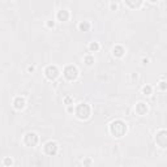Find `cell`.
Here are the masks:
<instances>
[{"label":"cell","mask_w":167,"mask_h":167,"mask_svg":"<svg viewBox=\"0 0 167 167\" xmlns=\"http://www.w3.org/2000/svg\"><path fill=\"white\" fill-rule=\"evenodd\" d=\"M84 60H85L86 65H93L94 64V58L93 56H85V58H84Z\"/></svg>","instance_id":"obj_14"},{"label":"cell","mask_w":167,"mask_h":167,"mask_svg":"<svg viewBox=\"0 0 167 167\" xmlns=\"http://www.w3.org/2000/svg\"><path fill=\"white\" fill-rule=\"evenodd\" d=\"M89 50L92 51V52H95V51L99 50V44H98L97 42H92V43L89 44Z\"/></svg>","instance_id":"obj_13"},{"label":"cell","mask_w":167,"mask_h":167,"mask_svg":"<svg viewBox=\"0 0 167 167\" xmlns=\"http://www.w3.org/2000/svg\"><path fill=\"white\" fill-rule=\"evenodd\" d=\"M44 151L48 154V155H55L58 153V144L54 141H50L44 145Z\"/></svg>","instance_id":"obj_5"},{"label":"cell","mask_w":167,"mask_h":167,"mask_svg":"<svg viewBox=\"0 0 167 167\" xmlns=\"http://www.w3.org/2000/svg\"><path fill=\"white\" fill-rule=\"evenodd\" d=\"M164 84H166L164 81H162V82H161V89H162V90H164V89H166V85H164Z\"/></svg>","instance_id":"obj_18"},{"label":"cell","mask_w":167,"mask_h":167,"mask_svg":"<svg viewBox=\"0 0 167 167\" xmlns=\"http://www.w3.org/2000/svg\"><path fill=\"white\" fill-rule=\"evenodd\" d=\"M136 112H137L138 115H145L148 112V106L144 102H140L137 106H136Z\"/></svg>","instance_id":"obj_8"},{"label":"cell","mask_w":167,"mask_h":167,"mask_svg":"<svg viewBox=\"0 0 167 167\" xmlns=\"http://www.w3.org/2000/svg\"><path fill=\"white\" fill-rule=\"evenodd\" d=\"M125 2H127L128 5H131L132 8H134V7H138V5L141 4L142 0H125Z\"/></svg>","instance_id":"obj_12"},{"label":"cell","mask_w":167,"mask_h":167,"mask_svg":"<svg viewBox=\"0 0 167 167\" xmlns=\"http://www.w3.org/2000/svg\"><path fill=\"white\" fill-rule=\"evenodd\" d=\"M112 52H114V55L115 56H123L124 55V48L121 47V46H116V47H114V50H112Z\"/></svg>","instance_id":"obj_11"},{"label":"cell","mask_w":167,"mask_h":167,"mask_svg":"<svg viewBox=\"0 0 167 167\" xmlns=\"http://www.w3.org/2000/svg\"><path fill=\"white\" fill-rule=\"evenodd\" d=\"M44 73H46V77L48 80H55L59 76V69L55 65H48L46 68V71H44Z\"/></svg>","instance_id":"obj_4"},{"label":"cell","mask_w":167,"mask_h":167,"mask_svg":"<svg viewBox=\"0 0 167 167\" xmlns=\"http://www.w3.org/2000/svg\"><path fill=\"white\" fill-rule=\"evenodd\" d=\"M13 162H12V159H9V158H5L4 159V164L5 166H9V164H12Z\"/></svg>","instance_id":"obj_17"},{"label":"cell","mask_w":167,"mask_h":167,"mask_svg":"<svg viewBox=\"0 0 167 167\" xmlns=\"http://www.w3.org/2000/svg\"><path fill=\"white\" fill-rule=\"evenodd\" d=\"M158 138L159 140H157V142L161 145V148H166V132L164 131H161V133L158 134Z\"/></svg>","instance_id":"obj_9"},{"label":"cell","mask_w":167,"mask_h":167,"mask_svg":"<svg viewBox=\"0 0 167 167\" xmlns=\"http://www.w3.org/2000/svg\"><path fill=\"white\" fill-rule=\"evenodd\" d=\"M71 101H72V98H71V97H67V98H65V103H69Z\"/></svg>","instance_id":"obj_21"},{"label":"cell","mask_w":167,"mask_h":167,"mask_svg":"<svg viewBox=\"0 0 167 167\" xmlns=\"http://www.w3.org/2000/svg\"><path fill=\"white\" fill-rule=\"evenodd\" d=\"M47 25H48L50 27H54V25H55V24H54V21H52V22H51V21H48V22H47Z\"/></svg>","instance_id":"obj_19"},{"label":"cell","mask_w":167,"mask_h":167,"mask_svg":"<svg viewBox=\"0 0 167 167\" xmlns=\"http://www.w3.org/2000/svg\"><path fill=\"white\" fill-rule=\"evenodd\" d=\"M13 106H14V108H16V110H22L25 107V99H24V98H21V97H17L16 99L13 101Z\"/></svg>","instance_id":"obj_7"},{"label":"cell","mask_w":167,"mask_h":167,"mask_svg":"<svg viewBox=\"0 0 167 167\" xmlns=\"http://www.w3.org/2000/svg\"><path fill=\"white\" fill-rule=\"evenodd\" d=\"M116 8H118V5H116V4H111V9H114V11H115Z\"/></svg>","instance_id":"obj_22"},{"label":"cell","mask_w":167,"mask_h":167,"mask_svg":"<svg viewBox=\"0 0 167 167\" xmlns=\"http://www.w3.org/2000/svg\"><path fill=\"white\" fill-rule=\"evenodd\" d=\"M34 69H35V68H34L33 65H32V67H27V71H29V72H34Z\"/></svg>","instance_id":"obj_20"},{"label":"cell","mask_w":167,"mask_h":167,"mask_svg":"<svg viewBox=\"0 0 167 167\" xmlns=\"http://www.w3.org/2000/svg\"><path fill=\"white\" fill-rule=\"evenodd\" d=\"M72 111H73V106L69 104V107H68V112H72Z\"/></svg>","instance_id":"obj_23"},{"label":"cell","mask_w":167,"mask_h":167,"mask_svg":"<svg viewBox=\"0 0 167 167\" xmlns=\"http://www.w3.org/2000/svg\"><path fill=\"white\" fill-rule=\"evenodd\" d=\"M64 76L68 80H74L76 77L78 76V71L77 68L73 67V65H68L65 69H64Z\"/></svg>","instance_id":"obj_3"},{"label":"cell","mask_w":167,"mask_h":167,"mask_svg":"<svg viewBox=\"0 0 167 167\" xmlns=\"http://www.w3.org/2000/svg\"><path fill=\"white\" fill-rule=\"evenodd\" d=\"M80 29L84 30V32H86V30L90 29V24H88V22H81V24H80Z\"/></svg>","instance_id":"obj_15"},{"label":"cell","mask_w":167,"mask_h":167,"mask_svg":"<svg viewBox=\"0 0 167 167\" xmlns=\"http://www.w3.org/2000/svg\"><path fill=\"white\" fill-rule=\"evenodd\" d=\"M37 142H38V136H37L35 133L30 132V133H27V134L25 136V144H26V145L34 146Z\"/></svg>","instance_id":"obj_6"},{"label":"cell","mask_w":167,"mask_h":167,"mask_svg":"<svg viewBox=\"0 0 167 167\" xmlns=\"http://www.w3.org/2000/svg\"><path fill=\"white\" fill-rule=\"evenodd\" d=\"M110 129H111V133L115 136V137H121V136L124 134V132L127 131V125L121 120H116L111 124Z\"/></svg>","instance_id":"obj_1"},{"label":"cell","mask_w":167,"mask_h":167,"mask_svg":"<svg viewBox=\"0 0 167 167\" xmlns=\"http://www.w3.org/2000/svg\"><path fill=\"white\" fill-rule=\"evenodd\" d=\"M150 2H157V0H150Z\"/></svg>","instance_id":"obj_24"},{"label":"cell","mask_w":167,"mask_h":167,"mask_svg":"<svg viewBox=\"0 0 167 167\" xmlns=\"http://www.w3.org/2000/svg\"><path fill=\"white\" fill-rule=\"evenodd\" d=\"M58 18L60 21H67L68 18H69V12L68 11H60L58 13Z\"/></svg>","instance_id":"obj_10"},{"label":"cell","mask_w":167,"mask_h":167,"mask_svg":"<svg viewBox=\"0 0 167 167\" xmlns=\"http://www.w3.org/2000/svg\"><path fill=\"white\" fill-rule=\"evenodd\" d=\"M142 93L145 94V95H150L151 94V86H149V85L148 86H144L142 88Z\"/></svg>","instance_id":"obj_16"},{"label":"cell","mask_w":167,"mask_h":167,"mask_svg":"<svg viewBox=\"0 0 167 167\" xmlns=\"http://www.w3.org/2000/svg\"><path fill=\"white\" fill-rule=\"evenodd\" d=\"M76 114H77L78 119H88L90 116V107L86 103H81L76 110Z\"/></svg>","instance_id":"obj_2"}]
</instances>
